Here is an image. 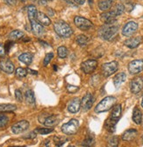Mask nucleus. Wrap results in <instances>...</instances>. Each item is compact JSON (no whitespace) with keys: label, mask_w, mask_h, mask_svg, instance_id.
I'll use <instances>...</instances> for the list:
<instances>
[{"label":"nucleus","mask_w":143,"mask_h":147,"mask_svg":"<svg viewBox=\"0 0 143 147\" xmlns=\"http://www.w3.org/2000/svg\"><path fill=\"white\" fill-rule=\"evenodd\" d=\"M113 24H105L104 26L100 28L98 34L103 40H111L116 37V35L118 34L119 27L118 26H114Z\"/></svg>","instance_id":"1"},{"label":"nucleus","mask_w":143,"mask_h":147,"mask_svg":"<svg viewBox=\"0 0 143 147\" xmlns=\"http://www.w3.org/2000/svg\"><path fill=\"white\" fill-rule=\"evenodd\" d=\"M54 29L56 32L62 38H69L73 34V30L68 24L62 20L56 21L54 24Z\"/></svg>","instance_id":"2"},{"label":"nucleus","mask_w":143,"mask_h":147,"mask_svg":"<svg viewBox=\"0 0 143 147\" xmlns=\"http://www.w3.org/2000/svg\"><path fill=\"white\" fill-rule=\"evenodd\" d=\"M117 99L114 96H106L105 98H104L97 106L95 109V111L97 113H102L104 111H107V110L111 109L115 104H116Z\"/></svg>","instance_id":"3"},{"label":"nucleus","mask_w":143,"mask_h":147,"mask_svg":"<svg viewBox=\"0 0 143 147\" xmlns=\"http://www.w3.org/2000/svg\"><path fill=\"white\" fill-rule=\"evenodd\" d=\"M79 129V122L77 119H71L62 126V131L66 135H73Z\"/></svg>","instance_id":"4"},{"label":"nucleus","mask_w":143,"mask_h":147,"mask_svg":"<svg viewBox=\"0 0 143 147\" xmlns=\"http://www.w3.org/2000/svg\"><path fill=\"white\" fill-rule=\"evenodd\" d=\"M119 67V63L115 61L107 62L102 65V73L104 77H109L112 76L113 74H114Z\"/></svg>","instance_id":"5"},{"label":"nucleus","mask_w":143,"mask_h":147,"mask_svg":"<svg viewBox=\"0 0 143 147\" xmlns=\"http://www.w3.org/2000/svg\"><path fill=\"white\" fill-rule=\"evenodd\" d=\"M74 23L76 25V26L77 28H79L80 30L83 31H87L89 29H91L93 26V24L91 21H90L89 20L80 16H77L74 18Z\"/></svg>","instance_id":"6"},{"label":"nucleus","mask_w":143,"mask_h":147,"mask_svg":"<svg viewBox=\"0 0 143 147\" xmlns=\"http://www.w3.org/2000/svg\"><path fill=\"white\" fill-rule=\"evenodd\" d=\"M143 70V60H134L128 64V71L131 75H137Z\"/></svg>","instance_id":"7"},{"label":"nucleus","mask_w":143,"mask_h":147,"mask_svg":"<svg viewBox=\"0 0 143 147\" xmlns=\"http://www.w3.org/2000/svg\"><path fill=\"white\" fill-rule=\"evenodd\" d=\"M143 88V77L138 76L132 80L130 83V89L133 94H138Z\"/></svg>","instance_id":"8"},{"label":"nucleus","mask_w":143,"mask_h":147,"mask_svg":"<svg viewBox=\"0 0 143 147\" xmlns=\"http://www.w3.org/2000/svg\"><path fill=\"white\" fill-rule=\"evenodd\" d=\"M98 67V61L96 60H87L81 63V69L85 74H91Z\"/></svg>","instance_id":"9"},{"label":"nucleus","mask_w":143,"mask_h":147,"mask_svg":"<svg viewBox=\"0 0 143 147\" xmlns=\"http://www.w3.org/2000/svg\"><path fill=\"white\" fill-rule=\"evenodd\" d=\"M138 29V24L134 21H130L124 26L122 29V34L126 37H130L134 35Z\"/></svg>","instance_id":"10"},{"label":"nucleus","mask_w":143,"mask_h":147,"mask_svg":"<svg viewBox=\"0 0 143 147\" xmlns=\"http://www.w3.org/2000/svg\"><path fill=\"white\" fill-rule=\"evenodd\" d=\"M29 128V122L26 120H22L16 123L12 126V131L14 134H20L26 131Z\"/></svg>","instance_id":"11"},{"label":"nucleus","mask_w":143,"mask_h":147,"mask_svg":"<svg viewBox=\"0 0 143 147\" xmlns=\"http://www.w3.org/2000/svg\"><path fill=\"white\" fill-rule=\"evenodd\" d=\"M94 102V97L91 94L87 93L82 99L81 102V106L83 110H89L93 105Z\"/></svg>","instance_id":"12"},{"label":"nucleus","mask_w":143,"mask_h":147,"mask_svg":"<svg viewBox=\"0 0 143 147\" xmlns=\"http://www.w3.org/2000/svg\"><path fill=\"white\" fill-rule=\"evenodd\" d=\"M81 109V100L78 97L73 98L68 104V110L72 114L77 113Z\"/></svg>","instance_id":"13"},{"label":"nucleus","mask_w":143,"mask_h":147,"mask_svg":"<svg viewBox=\"0 0 143 147\" xmlns=\"http://www.w3.org/2000/svg\"><path fill=\"white\" fill-rule=\"evenodd\" d=\"M116 15L113 13V11H105L104 13L101 14L100 18L101 20L104 23V24H113L116 22Z\"/></svg>","instance_id":"14"},{"label":"nucleus","mask_w":143,"mask_h":147,"mask_svg":"<svg viewBox=\"0 0 143 147\" xmlns=\"http://www.w3.org/2000/svg\"><path fill=\"white\" fill-rule=\"evenodd\" d=\"M0 68L7 74H12L14 71V65L9 60H2L0 61Z\"/></svg>","instance_id":"15"},{"label":"nucleus","mask_w":143,"mask_h":147,"mask_svg":"<svg viewBox=\"0 0 143 147\" xmlns=\"http://www.w3.org/2000/svg\"><path fill=\"white\" fill-rule=\"evenodd\" d=\"M41 25L45 26H48L51 25V20L50 18L43 12L41 11H38L36 14V18H35Z\"/></svg>","instance_id":"16"},{"label":"nucleus","mask_w":143,"mask_h":147,"mask_svg":"<svg viewBox=\"0 0 143 147\" xmlns=\"http://www.w3.org/2000/svg\"><path fill=\"white\" fill-rule=\"evenodd\" d=\"M31 22V27H32V31L35 35H41L44 32V29L42 25H41L36 20H30Z\"/></svg>","instance_id":"17"},{"label":"nucleus","mask_w":143,"mask_h":147,"mask_svg":"<svg viewBox=\"0 0 143 147\" xmlns=\"http://www.w3.org/2000/svg\"><path fill=\"white\" fill-rule=\"evenodd\" d=\"M138 135V131L135 129H129L122 134V139L124 141H132Z\"/></svg>","instance_id":"18"},{"label":"nucleus","mask_w":143,"mask_h":147,"mask_svg":"<svg viewBox=\"0 0 143 147\" xmlns=\"http://www.w3.org/2000/svg\"><path fill=\"white\" fill-rule=\"evenodd\" d=\"M141 40H142L141 37H136V38H131V39L125 40L124 44L127 47H129L131 49H134V48H136L141 43Z\"/></svg>","instance_id":"19"},{"label":"nucleus","mask_w":143,"mask_h":147,"mask_svg":"<svg viewBox=\"0 0 143 147\" xmlns=\"http://www.w3.org/2000/svg\"><path fill=\"white\" fill-rule=\"evenodd\" d=\"M127 80V75L125 73L121 72L118 75H116L113 78V83H114V86L118 88H119V86L125 82V81Z\"/></svg>","instance_id":"20"},{"label":"nucleus","mask_w":143,"mask_h":147,"mask_svg":"<svg viewBox=\"0 0 143 147\" xmlns=\"http://www.w3.org/2000/svg\"><path fill=\"white\" fill-rule=\"evenodd\" d=\"M117 120L112 119L111 117L107 120L104 123V127L109 132H114L116 130V125H117Z\"/></svg>","instance_id":"21"},{"label":"nucleus","mask_w":143,"mask_h":147,"mask_svg":"<svg viewBox=\"0 0 143 147\" xmlns=\"http://www.w3.org/2000/svg\"><path fill=\"white\" fill-rule=\"evenodd\" d=\"M19 60L26 65H30L33 61V55L30 53H24L19 56Z\"/></svg>","instance_id":"22"},{"label":"nucleus","mask_w":143,"mask_h":147,"mask_svg":"<svg viewBox=\"0 0 143 147\" xmlns=\"http://www.w3.org/2000/svg\"><path fill=\"white\" fill-rule=\"evenodd\" d=\"M121 112H122V109H121V105L118 104L116 106H114L113 111L111 113V118L119 121V119L121 117Z\"/></svg>","instance_id":"23"},{"label":"nucleus","mask_w":143,"mask_h":147,"mask_svg":"<svg viewBox=\"0 0 143 147\" xmlns=\"http://www.w3.org/2000/svg\"><path fill=\"white\" fill-rule=\"evenodd\" d=\"M133 120L136 124H140L142 121V113L138 107H135L134 109V112H133Z\"/></svg>","instance_id":"24"},{"label":"nucleus","mask_w":143,"mask_h":147,"mask_svg":"<svg viewBox=\"0 0 143 147\" xmlns=\"http://www.w3.org/2000/svg\"><path fill=\"white\" fill-rule=\"evenodd\" d=\"M58 121H59V118L57 116H50V117H47L44 120L43 123H44V125H46L47 127H52L54 125H56L58 123Z\"/></svg>","instance_id":"25"},{"label":"nucleus","mask_w":143,"mask_h":147,"mask_svg":"<svg viewBox=\"0 0 143 147\" xmlns=\"http://www.w3.org/2000/svg\"><path fill=\"white\" fill-rule=\"evenodd\" d=\"M113 5V0H103V1H100L98 3V8L103 11H108Z\"/></svg>","instance_id":"26"},{"label":"nucleus","mask_w":143,"mask_h":147,"mask_svg":"<svg viewBox=\"0 0 143 147\" xmlns=\"http://www.w3.org/2000/svg\"><path fill=\"white\" fill-rule=\"evenodd\" d=\"M23 36H24V32H21L20 30H14V31H12L9 34V39L11 40H16L21 39Z\"/></svg>","instance_id":"27"},{"label":"nucleus","mask_w":143,"mask_h":147,"mask_svg":"<svg viewBox=\"0 0 143 147\" xmlns=\"http://www.w3.org/2000/svg\"><path fill=\"white\" fill-rule=\"evenodd\" d=\"M38 11H37V8L35 7L34 5H31L27 7V13H28V18L29 20H35L36 18V14H37Z\"/></svg>","instance_id":"28"},{"label":"nucleus","mask_w":143,"mask_h":147,"mask_svg":"<svg viewBox=\"0 0 143 147\" xmlns=\"http://www.w3.org/2000/svg\"><path fill=\"white\" fill-rule=\"evenodd\" d=\"M25 98H26V101L28 104H34L35 103V97H34V93H33V90L29 89L26 92Z\"/></svg>","instance_id":"29"},{"label":"nucleus","mask_w":143,"mask_h":147,"mask_svg":"<svg viewBox=\"0 0 143 147\" xmlns=\"http://www.w3.org/2000/svg\"><path fill=\"white\" fill-rule=\"evenodd\" d=\"M88 40H89L88 37L85 36V35H83V34H80V35H78L77 38H76L77 43L79 46H81V47H85L88 44Z\"/></svg>","instance_id":"30"},{"label":"nucleus","mask_w":143,"mask_h":147,"mask_svg":"<svg viewBox=\"0 0 143 147\" xmlns=\"http://www.w3.org/2000/svg\"><path fill=\"white\" fill-rule=\"evenodd\" d=\"M17 109L16 105L13 104H0V111L5 112V111H13Z\"/></svg>","instance_id":"31"},{"label":"nucleus","mask_w":143,"mask_h":147,"mask_svg":"<svg viewBox=\"0 0 143 147\" xmlns=\"http://www.w3.org/2000/svg\"><path fill=\"white\" fill-rule=\"evenodd\" d=\"M57 53H58V56H59L60 58H62V59L66 58V57H67V55H68V49H67V47H63V46L58 47V49H57Z\"/></svg>","instance_id":"32"},{"label":"nucleus","mask_w":143,"mask_h":147,"mask_svg":"<svg viewBox=\"0 0 143 147\" xmlns=\"http://www.w3.org/2000/svg\"><path fill=\"white\" fill-rule=\"evenodd\" d=\"M112 11H113V13H114L116 16H119V15H121V14L124 12L125 7H124V5H123L122 4H118V5H115V7H114Z\"/></svg>","instance_id":"33"},{"label":"nucleus","mask_w":143,"mask_h":147,"mask_svg":"<svg viewBox=\"0 0 143 147\" xmlns=\"http://www.w3.org/2000/svg\"><path fill=\"white\" fill-rule=\"evenodd\" d=\"M94 144H95L94 138L93 137H91V136H88L84 139V141L83 142L82 145H83V146H92V145H94Z\"/></svg>","instance_id":"34"},{"label":"nucleus","mask_w":143,"mask_h":147,"mask_svg":"<svg viewBox=\"0 0 143 147\" xmlns=\"http://www.w3.org/2000/svg\"><path fill=\"white\" fill-rule=\"evenodd\" d=\"M9 118L5 115H0V129H4L8 124Z\"/></svg>","instance_id":"35"},{"label":"nucleus","mask_w":143,"mask_h":147,"mask_svg":"<svg viewBox=\"0 0 143 147\" xmlns=\"http://www.w3.org/2000/svg\"><path fill=\"white\" fill-rule=\"evenodd\" d=\"M53 129H48V128H38L35 130V132H37L39 134H42V135H46V134H49L53 131Z\"/></svg>","instance_id":"36"},{"label":"nucleus","mask_w":143,"mask_h":147,"mask_svg":"<svg viewBox=\"0 0 143 147\" xmlns=\"http://www.w3.org/2000/svg\"><path fill=\"white\" fill-rule=\"evenodd\" d=\"M27 75V70L23 67H18L16 69V76L19 77H25Z\"/></svg>","instance_id":"37"},{"label":"nucleus","mask_w":143,"mask_h":147,"mask_svg":"<svg viewBox=\"0 0 143 147\" xmlns=\"http://www.w3.org/2000/svg\"><path fill=\"white\" fill-rule=\"evenodd\" d=\"M119 144V138L114 136V137H112L109 141H108V145L109 146H113V147H116L118 146Z\"/></svg>","instance_id":"38"},{"label":"nucleus","mask_w":143,"mask_h":147,"mask_svg":"<svg viewBox=\"0 0 143 147\" xmlns=\"http://www.w3.org/2000/svg\"><path fill=\"white\" fill-rule=\"evenodd\" d=\"M55 57V54H54V53H47V55L45 56V59H44V61H43V65L46 67L49 64V62L51 61V60Z\"/></svg>","instance_id":"39"},{"label":"nucleus","mask_w":143,"mask_h":147,"mask_svg":"<svg viewBox=\"0 0 143 147\" xmlns=\"http://www.w3.org/2000/svg\"><path fill=\"white\" fill-rule=\"evenodd\" d=\"M15 98H16L17 101H19V102L23 101V95H22L20 90H19V89L15 90Z\"/></svg>","instance_id":"40"},{"label":"nucleus","mask_w":143,"mask_h":147,"mask_svg":"<svg viewBox=\"0 0 143 147\" xmlns=\"http://www.w3.org/2000/svg\"><path fill=\"white\" fill-rule=\"evenodd\" d=\"M78 89H79V88L77 86H73V85L67 86V90H68V92H69V93H75V92H77Z\"/></svg>","instance_id":"41"},{"label":"nucleus","mask_w":143,"mask_h":147,"mask_svg":"<svg viewBox=\"0 0 143 147\" xmlns=\"http://www.w3.org/2000/svg\"><path fill=\"white\" fill-rule=\"evenodd\" d=\"M5 2V4H7L8 5H15L17 4L18 0H4Z\"/></svg>","instance_id":"42"},{"label":"nucleus","mask_w":143,"mask_h":147,"mask_svg":"<svg viewBox=\"0 0 143 147\" xmlns=\"http://www.w3.org/2000/svg\"><path fill=\"white\" fill-rule=\"evenodd\" d=\"M5 54V49L4 47V46L0 44V57H4Z\"/></svg>","instance_id":"43"},{"label":"nucleus","mask_w":143,"mask_h":147,"mask_svg":"<svg viewBox=\"0 0 143 147\" xmlns=\"http://www.w3.org/2000/svg\"><path fill=\"white\" fill-rule=\"evenodd\" d=\"M73 1L79 5H83L85 3V0H73Z\"/></svg>","instance_id":"44"},{"label":"nucleus","mask_w":143,"mask_h":147,"mask_svg":"<svg viewBox=\"0 0 143 147\" xmlns=\"http://www.w3.org/2000/svg\"><path fill=\"white\" fill-rule=\"evenodd\" d=\"M27 71L30 72V73H33V75H37V74H38L36 71H33V70H31V69H29V68L27 69Z\"/></svg>","instance_id":"45"},{"label":"nucleus","mask_w":143,"mask_h":147,"mask_svg":"<svg viewBox=\"0 0 143 147\" xmlns=\"http://www.w3.org/2000/svg\"><path fill=\"white\" fill-rule=\"evenodd\" d=\"M141 106H142V108H143V98H142V102H141Z\"/></svg>","instance_id":"46"},{"label":"nucleus","mask_w":143,"mask_h":147,"mask_svg":"<svg viewBox=\"0 0 143 147\" xmlns=\"http://www.w3.org/2000/svg\"><path fill=\"white\" fill-rule=\"evenodd\" d=\"M26 0H21V2H26Z\"/></svg>","instance_id":"47"},{"label":"nucleus","mask_w":143,"mask_h":147,"mask_svg":"<svg viewBox=\"0 0 143 147\" xmlns=\"http://www.w3.org/2000/svg\"><path fill=\"white\" fill-rule=\"evenodd\" d=\"M46 1H47V0H46ZM47 1H53V0H47Z\"/></svg>","instance_id":"48"},{"label":"nucleus","mask_w":143,"mask_h":147,"mask_svg":"<svg viewBox=\"0 0 143 147\" xmlns=\"http://www.w3.org/2000/svg\"><path fill=\"white\" fill-rule=\"evenodd\" d=\"M142 139H143V137H142Z\"/></svg>","instance_id":"49"}]
</instances>
